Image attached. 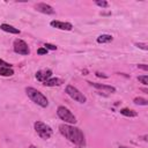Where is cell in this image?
<instances>
[{
    "instance_id": "cell-1",
    "label": "cell",
    "mask_w": 148,
    "mask_h": 148,
    "mask_svg": "<svg viewBox=\"0 0 148 148\" xmlns=\"http://www.w3.org/2000/svg\"><path fill=\"white\" fill-rule=\"evenodd\" d=\"M59 132L66 138L68 139L71 142L75 143L79 147H84L86 146V139H84V134L82 133V131L77 127L67 125V124H61L59 125Z\"/></svg>"
},
{
    "instance_id": "cell-2",
    "label": "cell",
    "mask_w": 148,
    "mask_h": 148,
    "mask_svg": "<svg viewBox=\"0 0 148 148\" xmlns=\"http://www.w3.org/2000/svg\"><path fill=\"white\" fill-rule=\"evenodd\" d=\"M25 92H27L28 97H29L32 102H35L36 104H38L39 106L46 108V106L49 105L47 98H46L39 90H37V89H35V88H32V87H27V88H25Z\"/></svg>"
},
{
    "instance_id": "cell-3",
    "label": "cell",
    "mask_w": 148,
    "mask_h": 148,
    "mask_svg": "<svg viewBox=\"0 0 148 148\" xmlns=\"http://www.w3.org/2000/svg\"><path fill=\"white\" fill-rule=\"evenodd\" d=\"M34 127H35L36 133H37L42 139H45V140L49 139V138L52 135V133H53L52 128H51L49 125H46L45 123L39 121V120L34 124Z\"/></svg>"
},
{
    "instance_id": "cell-4",
    "label": "cell",
    "mask_w": 148,
    "mask_h": 148,
    "mask_svg": "<svg viewBox=\"0 0 148 148\" xmlns=\"http://www.w3.org/2000/svg\"><path fill=\"white\" fill-rule=\"evenodd\" d=\"M57 114H58V117H59L61 120H64L65 123H68V124H75V123H76V117H75L67 108H65V106H62V105L58 106V109H57Z\"/></svg>"
},
{
    "instance_id": "cell-5",
    "label": "cell",
    "mask_w": 148,
    "mask_h": 148,
    "mask_svg": "<svg viewBox=\"0 0 148 148\" xmlns=\"http://www.w3.org/2000/svg\"><path fill=\"white\" fill-rule=\"evenodd\" d=\"M66 94H67L71 98H73L74 101H76V102H79V103H86V101H87L86 96H84L77 88H75V87L72 86V84L66 86Z\"/></svg>"
},
{
    "instance_id": "cell-6",
    "label": "cell",
    "mask_w": 148,
    "mask_h": 148,
    "mask_svg": "<svg viewBox=\"0 0 148 148\" xmlns=\"http://www.w3.org/2000/svg\"><path fill=\"white\" fill-rule=\"evenodd\" d=\"M14 51L18 54L27 56L30 53V50L28 47V44L22 39H15L14 40Z\"/></svg>"
},
{
    "instance_id": "cell-7",
    "label": "cell",
    "mask_w": 148,
    "mask_h": 148,
    "mask_svg": "<svg viewBox=\"0 0 148 148\" xmlns=\"http://www.w3.org/2000/svg\"><path fill=\"white\" fill-rule=\"evenodd\" d=\"M35 8H36L38 12H40V13H43V14H47V15H52V14L56 13L54 9H53V7H51L50 5H47V3H45V2H39V3H37V5L35 6Z\"/></svg>"
},
{
    "instance_id": "cell-8",
    "label": "cell",
    "mask_w": 148,
    "mask_h": 148,
    "mask_svg": "<svg viewBox=\"0 0 148 148\" xmlns=\"http://www.w3.org/2000/svg\"><path fill=\"white\" fill-rule=\"evenodd\" d=\"M51 76H52V71L51 69H42V71L36 72V79L40 82L47 81L49 79H51Z\"/></svg>"
},
{
    "instance_id": "cell-9",
    "label": "cell",
    "mask_w": 148,
    "mask_h": 148,
    "mask_svg": "<svg viewBox=\"0 0 148 148\" xmlns=\"http://www.w3.org/2000/svg\"><path fill=\"white\" fill-rule=\"evenodd\" d=\"M53 28H57V29H60V30H66V31H69L73 29V25L68 22H61V21H51L50 23Z\"/></svg>"
},
{
    "instance_id": "cell-10",
    "label": "cell",
    "mask_w": 148,
    "mask_h": 148,
    "mask_svg": "<svg viewBox=\"0 0 148 148\" xmlns=\"http://www.w3.org/2000/svg\"><path fill=\"white\" fill-rule=\"evenodd\" d=\"M90 83V86L99 89V90H104V91H108V92H114L116 91V88L112 87V86H108V84H102V83H97V82H88Z\"/></svg>"
},
{
    "instance_id": "cell-11",
    "label": "cell",
    "mask_w": 148,
    "mask_h": 148,
    "mask_svg": "<svg viewBox=\"0 0 148 148\" xmlns=\"http://www.w3.org/2000/svg\"><path fill=\"white\" fill-rule=\"evenodd\" d=\"M62 83H64V80L58 79V77L49 79L47 81L43 82V84H44V86H46V87H56V86H60V84H62Z\"/></svg>"
},
{
    "instance_id": "cell-12",
    "label": "cell",
    "mask_w": 148,
    "mask_h": 148,
    "mask_svg": "<svg viewBox=\"0 0 148 148\" xmlns=\"http://www.w3.org/2000/svg\"><path fill=\"white\" fill-rule=\"evenodd\" d=\"M0 29L6 31V32H9V34H20V30L17 28H14L13 25H9V24H6V23H2L0 25Z\"/></svg>"
},
{
    "instance_id": "cell-13",
    "label": "cell",
    "mask_w": 148,
    "mask_h": 148,
    "mask_svg": "<svg viewBox=\"0 0 148 148\" xmlns=\"http://www.w3.org/2000/svg\"><path fill=\"white\" fill-rule=\"evenodd\" d=\"M120 113L126 116V117H136L138 116V112L134 111V110H131V109H127V108H124V109H120Z\"/></svg>"
},
{
    "instance_id": "cell-14",
    "label": "cell",
    "mask_w": 148,
    "mask_h": 148,
    "mask_svg": "<svg viewBox=\"0 0 148 148\" xmlns=\"http://www.w3.org/2000/svg\"><path fill=\"white\" fill-rule=\"evenodd\" d=\"M112 40V36L108 34H103L97 37V43H109Z\"/></svg>"
},
{
    "instance_id": "cell-15",
    "label": "cell",
    "mask_w": 148,
    "mask_h": 148,
    "mask_svg": "<svg viewBox=\"0 0 148 148\" xmlns=\"http://www.w3.org/2000/svg\"><path fill=\"white\" fill-rule=\"evenodd\" d=\"M14 74V71L10 67H0V75L2 76H12Z\"/></svg>"
},
{
    "instance_id": "cell-16",
    "label": "cell",
    "mask_w": 148,
    "mask_h": 148,
    "mask_svg": "<svg viewBox=\"0 0 148 148\" xmlns=\"http://www.w3.org/2000/svg\"><path fill=\"white\" fill-rule=\"evenodd\" d=\"M134 104L136 105H148V101L142 97H135L134 98Z\"/></svg>"
},
{
    "instance_id": "cell-17",
    "label": "cell",
    "mask_w": 148,
    "mask_h": 148,
    "mask_svg": "<svg viewBox=\"0 0 148 148\" xmlns=\"http://www.w3.org/2000/svg\"><path fill=\"white\" fill-rule=\"evenodd\" d=\"M138 80H139L143 86H147V84H148V76H147V75H140V76H138Z\"/></svg>"
},
{
    "instance_id": "cell-18",
    "label": "cell",
    "mask_w": 148,
    "mask_h": 148,
    "mask_svg": "<svg viewBox=\"0 0 148 148\" xmlns=\"http://www.w3.org/2000/svg\"><path fill=\"white\" fill-rule=\"evenodd\" d=\"M95 3H96L97 6H99V7H102V8H106V7L109 6V3H108L106 1H104V0H102V1L97 0V1H95Z\"/></svg>"
},
{
    "instance_id": "cell-19",
    "label": "cell",
    "mask_w": 148,
    "mask_h": 148,
    "mask_svg": "<svg viewBox=\"0 0 148 148\" xmlns=\"http://www.w3.org/2000/svg\"><path fill=\"white\" fill-rule=\"evenodd\" d=\"M135 46L139 47V49H141V50H145V51L148 50V45L146 43H135Z\"/></svg>"
},
{
    "instance_id": "cell-20",
    "label": "cell",
    "mask_w": 148,
    "mask_h": 148,
    "mask_svg": "<svg viewBox=\"0 0 148 148\" xmlns=\"http://www.w3.org/2000/svg\"><path fill=\"white\" fill-rule=\"evenodd\" d=\"M44 46H45L46 50H47V49H49V50H57V46L53 45V44H49V43H46Z\"/></svg>"
},
{
    "instance_id": "cell-21",
    "label": "cell",
    "mask_w": 148,
    "mask_h": 148,
    "mask_svg": "<svg viewBox=\"0 0 148 148\" xmlns=\"http://www.w3.org/2000/svg\"><path fill=\"white\" fill-rule=\"evenodd\" d=\"M0 67H12V65L8 64V62H6L5 60L0 59Z\"/></svg>"
},
{
    "instance_id": "cell-22",
    "label": "cell",
    "mask_w": 148,
    "mask_h": 148,
    "mask_svg": "<svg viewBox=\"0 0 148 148\" xmlns=\"http://www.w3.org/2000/svg\"><path fill=\"white\" fill-rule=\"evenodd\" d=\"M37 53H38V54H46V53H47V50H46L45 47H40V49L37 50Z\"/></svg>"
},
{
    "instance_id": "cell-23",
    "label": "cell",
    "mask_w": 148,
    "mask_h": 148,
    "mask_svg": "<svg viewBox=\"0 0 148 148\" xmlns=\"http://www.w3.org/2000/svg\"><path fill=\"white\" fill-rule=\"evenodd\" d=\"M138 67L141 68V69H143V71H148V66H147L146 64H139Z\"/></svg>"
},
{
    "instance_id": "cell-24",
    "label": "cell",
    "mask_w": 148,
    "mask_h": 148,
    "mask_svg": "<svg viewBox=\"0 0 148 148\" xmlns=\"http://www.w3.org/2000/svg\"><path fill=\"white\" fill-rule=\"evenodd\" d=\"M95 74H96V75H97L98 77H108L106 75H104V74H102V73H99V72H96Z\"/></svg>"
},
{
    "instance_id": "cell-25",
    "label": "cell",
    "mask_w": 148,
    "mask_h": 148,
    "mask_svg": "<svg viewBox=\"0 0 148 148\" xmlns=\"http://www.w3.org/2000/svg\"><path fill=\"white\" fill-rule=\"evenodd\" d=\"M119 148H130V147H126V146H119Z\"/></svg>"
},
{
    "instance_id": "cell-26",
    "label": "cell",
    "mask_w": 148,
    "mask_h": 148,
    "mask_svg": "<svg viewBox=\"0 0 148 148\" xmlns=\"http://www.w3.org/2000/svg\"><path fill=\"white\" fill-rule=\"evenodd\" d=\"M29 148H37V147H35V146H32V145H31V146H29Z\"/></svg>"
},
{
    "instance_id": "cell-27",
    "label": "cell",
    "mask_w": 148,
    "mask_h": 148,
    "mask_svg": "<svg viewBox=\"0 0 148 148\" xmlns=\"http://www.w3.org/2000/svg\"><path fill=\"white\" fill-rule=\"evenodd\" d=\"M75 148H81V147H79V146H76V147H75Z\"/></svg>"
}]
</instances>
